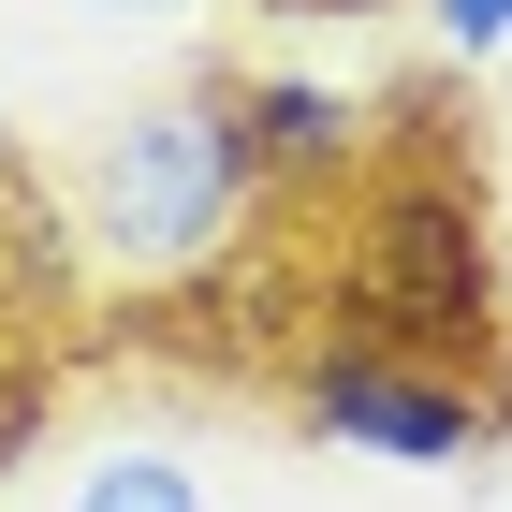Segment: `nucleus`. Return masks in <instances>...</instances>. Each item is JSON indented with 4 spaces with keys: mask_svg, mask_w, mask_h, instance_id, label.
Masks as SVG:
<instances>
[{
    "mask_svg": "<svg viewBox=\"0 0 512 512\" xmlns=\"http://www.w3.org/2000/svg\"><path fill=\"white\" fill-rule=\"evenodd\" d=\"M322 293L337 322L395 337V352H439V366H483L512 337V278H498V205H483V161H439V147H381L352 176V220L322 249Z\"/></svg>",
    "mask_w": 512,
    "mask_h": 512,
    "instance_id": "obj_1",
    "label": "nucleus"
},
{
    "mask_svg": "<svg viewBox=\"0 0 512 512\" xmlns=\"http://www.w3.org/2000/svg\"><path fill=\"white\" fill-rule=\"evenodd\" d=\"M249 220V161L220 88H176V103H132L74 176V235L103 249L118 278H205Z\"/></svg>",
    "mask_w": 512,
    "mask_h": 512,
    "instance_id": "obj_2",
    "label": "nucleus"
},
{
    "mask_svg": "<svg viewBox=\"0 0 512 512\" xmlns=\"http://www.w3.org/2000/svg\"><path fill=\"white\" fill-rule=\"evenodd\" d=\"M293 410H308V439H352L381 469H454V454H483V381L439 366V352H395L366 322L293 337Z\"/></svg>",
    "mask_w": 512,
    "mask_h": 512,
    "instance_id": "obj_3",
    "label": "nucleus"
},
{
    "mask_svg": "<svg viewBox=\"0 0 512 512\" xmlns=\"http://www.w3.org/2000/svg\"><path fill=\"white\" fill-rule=\"evenodd\" d=\"M220 118H235V161H249V205H322L381 161V103H352L337 74H205Z\"/></svg>",
    "mask_w": 512,
    "mask_h": 512,
    "instance_id": "obj_4",
    "label": "nucleus"
},
{
    "mask_svg": "<svg viewBox=\"0 0 512 512\" xmlns=\"http://www.w3.org/2000/svg\"><path fill=\"white\" fill-rule=\"evenodd\" d=\"M59 512H205L191 454H161V439H132V454H103V469H74V498Z\"/></svg>",
    "mask_w": 512,
    "mask_h": 512,
    "instance_id": "obj_5",
    "label": "nucleus"
},
{
    "mask_svg": "<svg viewBox=\"0 0 512 512\" xmlns=\"http://www.w3.org/2000/svg\"><path fill=\"white\" fill-rule=\"evenodd\" d=\"M425 30H439V59H498V44H512V0H425Z\"/></svg>",
    "mask_w": 512,
    "mask_h": 512,
    "instance_id": "obj_6",
    "label": "nucleus"
},
{
    "mask_svg": "<svg viewBox=\"0 0 512 512\" xmlns=\"http://www.w3.org/2000/svg\"><path fill=\"white\" fill-rule=\"evenodd\" d=\"M469 381H483V439H512V337H498V352L469 366Z\"/></svg>",
    "mask_w": 512,
    "mask_h": 512,
    "instance_id": "obj_7",
    "label": "nucleus"
},
{
    "mask_svg": "<svg viewBox=\"0 0 512 512\" xmlns=\"http://www.w3.org/2000/svg\"><path fill=\"white\" fill-rule=\"evenodd\" d=\"M498 278H512V220H498Z\"/></svg>",
    "mask_w": 512,
    "mask_h": 512,
    "instance_id": "obj_8",
    "label": "nucleus"
}]
</instances>
